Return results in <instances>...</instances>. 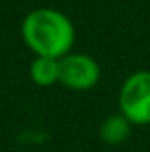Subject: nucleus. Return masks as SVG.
Listing matches in <instances>:
<instances>
[{
	"label": "nucleus",
	"instance_id": "nucleus-1",
	"mask_svg": "<svg viewBox=\"0 0 150 152\" xmlns=\"http://www.w3.org/2000/svg\"><path fill=\"white\" fill-rule=\"evenodd\" d=\"M21 37L35 56L64 58L75 42V27L66 14L54 8H39L23 18Z\"/></svg>",
	"mask_w": 150,
	"mask_h": 152
},
{
	"label": "nucleus",
	"instance_id": "nucleus-2",
	"mask_svg": "<svg viewBox=\"0 0 150 152\" xmlns=\"http://www.w3.org/2000/svg\"><path fill=\"white\" fill-rule=\"evenodd\" d=\"M119 110L133 125L150 123V71H135L123 81Z\"/></svg>",
	"mask_w": 150,
	"mask_h": 152
},
{
	"label": "nucleus",
	"instance_id": "nucleus-3",
	"mask_svg": "<svg viewBox=\"0 0 150 152\" xmlns=\"http://www.w3.org/2000/svg\"><path fill=\"white\" fill-rule=\"evenodd\" d=\"M100 79V66L89 54L69 52L60 58V83L73 91H89Z\"/></svg>",
	"mask_w": 150,
	"mask_h": 152
},
{
	"label": "nucleus",
	"instance_id": "nucleus-4",
	"mask_svg": "<svg viewBox=\"0 0 150 152\" xmlns=\"http://www.w3.org/2000/svg\"><path fill=\"white\" fill-rule=\"evenodd\" d=\"M131 125L133 123L123 114H116V115H110V118H106L102 121L98 135H100V139L106 145H112V146L123 145L129 139V135H131Z\"/></svg>",
	"mask_w": 150,
	"mask_h": 152
},
{
	"label": "nucleus",
	"instance_id": "nucleus-5",
	"mask_svg": "<svg viewBox=\"0 0 150 152\" xmlns=\"http://www.w3.org/2000/svg\"><path fill=\"white\" fill-rule=\"evenodd\" d=\"M31 79L39 87H52L60 83V60L56 58H44L35 56L33 64L29 67Z\"/></svg>",
	"mask_w": 150,
	"mask_h": 152
}]
</instances>
